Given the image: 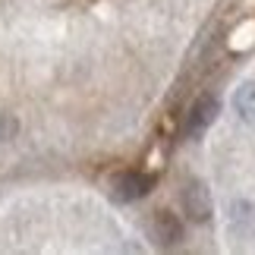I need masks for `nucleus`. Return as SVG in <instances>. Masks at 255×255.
<instances>
[{
	"mask_svg": "<svg viewBox=\"0 0 255 255\" xmlns=\"http://www.w3.org/2000/svg\"><path fill=\"white\" fill-rule=\"evenodd\" d=\"M221 111V104H218V98H211V95H205L199 98V101L192 104V111L186 114V123H183V135L186 139H199V135L208 129V126L214 123V117H218Z\"/></svg>",
	"mask_w": 255,
	"mask_h": 255,
	"instance_id": "obj_1",
	"label": "nucleus"
},
{
	"mask_svg": "<svg viewBox=\"0 0 255 255\" xmlns=\"http://www.w3.org/2000/svg\"><path fill=\"white\" fill-rule=\"evenodd\" d=\"M183 211L189 214L195 224H205L211 218V192L202 180H189L183 186Z\"/></svg>",
	"mask_w": 255,
	"mask_h": 255,
	"instance_id": "obj_2",
	"label": "nucleus"
},
{
	"mask_svg": "<svg viewBox=\"0 0 255 255\" xmlns=\"http://www.w3.org/2000/svg\"><path fill=\"white\" fill-rule=\"evenodd\" d=\"M151 186H154L151 173H142V170L120 173L114 180V199L117 202H135V199H142V195H148Z\"/></svg>",
	"mask_w": 255,
	"mask_h": 255,
	"instance_id": "obj_3",
	"label": "nucleus"
},
{
	"mask_svg": "<svg viewBox=\"0 0 255 255\" xmlns=\"http://www.w3.org/2000/svg\"><path fill=\"white\" fill-rule=\"evenodd\" d=\"M151 237L161 243V246H176V243L183 240V224L176 214L170 211H158L151 218Z\"/></svg>",
	"mask_w": 255,
	"mask_h": 255,
	"instance_id": "obj_4",
	"label": "nucleus"
},
{
	"mask_svg": "<svg viewBox=\"0 0 255 255\" xmlns=\"http://www.w3.org/2000/svg\"><path fill=\"white\" fill-rule=\"evenodd\" d=\"M233 107H237L243 123L255 126V82H243L237 92H233Z\"/></svg>",
	"mask_w": 255,
	"mask_h": 255,
	"instance_id": "obj_5",
	"label": "nucleus"
},
{
	"mask_svg": "<svg viewBox=\"0 0 255 255\" xmlns=\"http://www.w3.org/2000/svg\"><path fill=\"white\" fill-rule=\"evenodd\" d=\"M230 224H233L237 233H243V237H255V208L249 202H237L230 208Z\"/></svg>",
	"mask_w": 255,
	"mask_h": 255,
	"instance_id": "obj_6",
	"label": "nucleus"
},
{
	"mask_svg": "<svg viewBox=\"0 0 255 255\" xmlns=\"http://www.w3.org/2000/svg\"><path fill=\"white\" fill-rule=\"evenodd\" d=\"M16 132V123L13 120H3V117H0V139H6V135H13Z\"/></svg>",
	"mask_w": 255,
	"mask_h": 255,
	"instance_id": "obj_7",
	"label": "nucleus"
}]
</instances>
